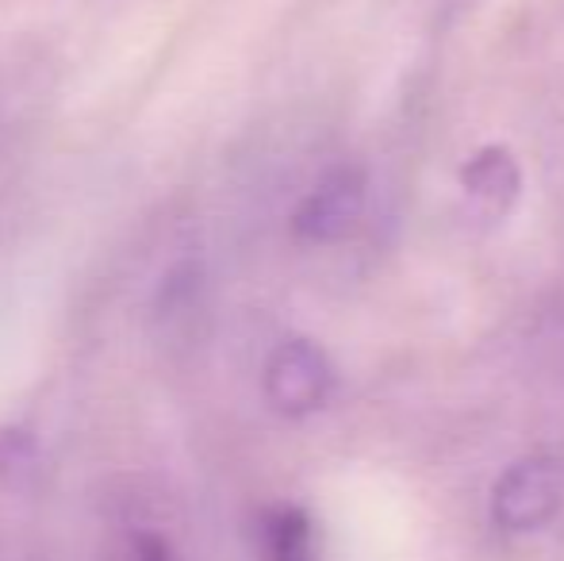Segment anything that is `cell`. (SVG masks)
Segmentation results:
<instances>
[{"instance_id":"cell-5","label":"cell","mask_w":564,"mask_h":561,"mask_svg":"<svg viewBox=\"0 0 564 561\" xmlns=\"http://www.w3.org/2000/svg\"><path fill=\"white\" fill-rule=\"evenodd\" d=\"M265 561H319L315 527L300 508H273L261 527Z\"/></svg>"},{"instance_id":"cell-6","label":"cell","mask_w":564,"mask_h":561,"mask_svg":"<svg viewBox=\"0 0 564 561\" xmlns=\"http://www.w3.org/2000/svg\"><path fill=\"white\" fill-rule=\"evenodd\" d=\"M134 561H177V554H173V547L162 535L147 531L134 539Z\"/></svg>"},{"instance_id":"cell-3","label":"cell","mask_w":564,"mask_h":561,"mask_svg":"<svg viewBox=\"0 0 564 561\" xmlns=\"http://www.w3.org/2000/svg\"><path fill=\"white\" fill-rule=\"evenodd\" d=\"M365 173L357 165L330 170L312 193L300 201L292 216V231L304 242H341L357 231L365 216Z\"/></svg>"},{"instance_id":"cell-4","label":"cell","mask_w":564,"mask_h":561,"mask_svg":"<svg viewBox=\"0 0 564 561\" xmlns=\"http://www.w3.org/2000/svg\"><path fill=\"white\" fill-rule=\"evenodd\" d=\"M460 188L468 193L473 208L484 219H503L514 208L522 188V173L519 162L507 147H484L460 170Z\"/></svg>"},{"instance_id":"cell-2","label":"cell","mask_w":564,"mask_h":561,"mask_svg":"<svg viewBox=\"0 0 564 561\" xmlns=\"http://www.w3.org/2000/svg\"><path fill=\"white\" fill-rule=\"evenodd\" d=\"M335 392L330 358L312 338H284L265 362V400L289 420L319 412Z\"/></svg>"},{"instance_id":"cell-1","label":"cell","mask_w":564,"mask_h":561,"mask_svg":"<svg viewBox=\"0 0 564 561\" xmlns=\"http://www.w3.org/2000/svg\"><path fill=\"white\" fill-rule=\"evenodd\" d=\"M564 508V462L550 454L507 465L491 488V519L499 531H542Z\"/></svg>"}]
</instances>
